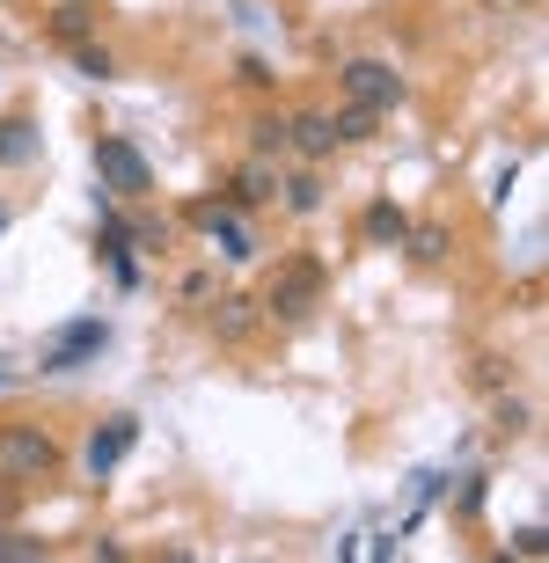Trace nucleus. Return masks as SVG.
<instances>
[{
	"instance_id": "28",
	"label": "nucleus",
	"mask_w": 549,
	"mask_h": 563,
	"mask_svg": "<svg viewBox=\"0 0 549 563\" xmlns=\"http://www.w3.org/2000/svg\"><path fill=\"white\" fill-rule=\"evenodd\" d=\"M513 176H520V168H513V162L498 168V176H491V190H484V206H491V212H498V206H506V198H513Z\"/></svg>"
},
{
	"instance_id": "8",
	"label": "nucleus",
	"mask_w": 549,
	"mask_h": 563,
	"mask_svg": "<svg viewBox=\"0 0 549 563\" xmlns=\"http://www.w3.org/2000/svg\"><path fill=\"white\" fill-rule=\"evenodd\" d=\"M228 206H234V212H264V206H278V162L250 154V162L228 176Z\"/></svg>"
},
{
	"instance_id": "3",
	"label": "nucleus",
	"mask_w": 549,
	"mask_h": 563,
	"mask_svg": "<svg viewBox=\"0 0 549 563\" xmlns=\"http://www.w3.org/2000/svg\"><path fill=\"white\" fill-rule=\"evenodd\" d=\"M88 162H96V190L125 198V206H140V198L154 190V162H147V154H140V146L125 140V132H96Z\"/></svg>"
},
{
	"instance_id": "22",
	"label": "nucleus",
	"mask_w": 549,
	"mask_h": 563,
	"mask_svg": "<svg viewBox=\"0 0 549 563\" xmlns=\"http://www.w3.org/2000/svg\"><path fill=\"white\" fill-rule=\"evenodd\" d=\"M52 549L37 542V534H22V527H0V563H44Z\"/></svg>"
},
{
	"instance_id": "18",
	"label": "nucleus",
	"mask_w": 549,
	"mask_h": 563,
	"mask_svg": "<svg viewBox=\"0 0 549 563\" xmlns=\"http://www.w3.org/2000/svg\"><path fill=\"white\" fill-rule=\"evenodd\" d=\"M513 374H520V366H513L506 352H476V358H469V388H476V396H498V388H513Z\"/></svg>"
},
{
	"instance_id": "29",
	"label": "nucleus",
	"mask_w": 549,
	"mask_h": 563,
	"mask_svg": "<svg viewBox=\"0 0 549 563\" xmlns=\"http://www.w3.org/2000/svg\"><path fill=\"white\" fill-rule=\"evenodd\" d=\"M206 292H212V278H206V272H184V300H190V308H198Z\"/></svg>"
},
{
	"instance_id": "14",
	"label": "nucleus",
	"mask_w": 549,
	"mask_h": 563,
	"mask_svg": "<svg viewBox=\"0 0 549 563\" xmlns=\"http://www.w3.org/2000/svg\"><path fill=\"white\" fill-rule=\"evenodd\" d=\"M44 30H52V37H59L66 52H74V44H88V37H96V0H59Z\"/></svg>"
},
{
	"instance_id": "1",
	"label": "nucleus",
	"mask_w": 549,
	"mask_h": 563,
	"mask_svg": "<svg viewBox=\"0 0 549 563\" xmlns=\"http://www.w3.org/2000/svg\"><path fill=\"white\" fill-rule=\"evenodd\" d=\"M66 468V446L52 424L37 418H8L0 424V483L8 490H37V483H52Z\"/></svg>"
},
{
	"instance_id": "11",
	"label": "nucleus",
	"mask_w": 549,
	"mask_h": 563,
	"mask_svg": "<svg viewBox=\"0 0 549 563\" xmlns=\"http://www.w3.org/2000/svg\"><path fill=\"white\" fill-rule=\"evenodd\" d=\"M396 250L410 256L418 272H440L447 256H454V228H447V220H410V228H403V242H396Z\"/></svg>"
},
{
	"instance_id": "9",
	"label": "nucleus",
	"mask_w": 549,
	"mask_h": 563,
	"mask_svg": "<svg viewBox=\"0 0 549 563\" xmlns=\"http://www.w3.org/2000/svg\"><path fill=\"white\" fill-rule=\"evenodd\" d=\"M278 206L294 220H316L330 206V184H322V162H300V168H278Z\"/></svg>"
},
{
	"instance_id": "27",
	"label": "nucleus",
	"mask_w": 549,
	"mask_h": 563,
	"mask_svg": "<svg viewBox=\"0 0 549 563\" xmlns=\"http://www.w3.org/2000/svg\"><path fill=\"white\" fill-rule=\"evenodd\" d=\"M513 556H549V527H520L513 534Z\"/></svg>"
},
{
	"instance_id": "16",
	"label": "nucleus",
	"mask_w": 549,
	"mask_h": 563,
	"mask_svg": "<svg viewBox=\"0 0 549 563\" xmlns=\"http://www.w3.org/2000/svg\"><path fill=\"white\" fill-rule=\"evenodd\" d=\"M528 432H535V410L513 396V388H498V402H491V439L506 446V439H528Z\"/></svg>"
},
{
	"instance_id": "31",
	"label": "nucleus",
	"mask_w": 549,
	"mask_h": 563,
	"mask_svg": "<svg viewBox=\"0 0 549 563\" xmlns=\"http://www.w3.org/2000/svg\"><path fill=\"white\" fill-rule=\"evenodd\" d=\"M0 234H8V206H0Z\"/></svg>"
},
{
	"instance_id": "10",
	"label": "nucleus",
	"mask_w": 549,
	"mask_h": 563,
	"mask_svg": "<svg viewBox=\"0 0 549 563\" xmlns=\"http://www.w3.org/2000/svg\"><path fill=\"white\" fill-rule=\"evenodd\" d=\"M286 154H300V162H330V154H338L330 110H294V118H286Z\"/></svg>"
},
{
	"instance_id": "7",
	"label": "nucleus",
	"mask_w": 549,
	"mask_h": 563,
	"mask_svg": "<svg viewBox=\"0 0 549 563\" xmlns=\"http://www.w3.org/2000/svg\"><path fill=\"white\" fill-rule=\"evenodd\" d=\"M132 446H140V418H103L96 432H88V446H81V468L88 476H110Z\"/></svg>"
},
{
	"instance_id": "15",
	"label": "nucleus",
	"mask_w": 549,
	"mask_h": 563,
	"mask_svg": "<svg viewBox=\"0 0 549 563\" xmlns=\"http://www.w3.org/2000/svg\"><path fill=\"white\" fill-rule=\"evenodd\" d=\"M381 118H388V110L344 103V110H330V132H338V146H366V140H381Z\"/></svg>"
},
{
	"instance_id": "23",
	"label": "nucleus",
	"mask_w": 549,
	"mask_h": 563,
	"mask_svg": "<svg viewBox=\"0 0 549 563\" xmlns=\"http://www.w3.org/2000/svg\"><path fill=\"white\" fill-rule=\"evenodd\" d=\"M125 228H132V250H147V256L169 250V220H162V212H154V220H132L125 212Z\"/></svg>"
},
{
	"instance_id": "4",
	"label": "nucleus",
	"mask_w": 549,
	"mask_h": 563,
	"mask_svg": "<svg viewBox=\"0 0 549 563\" xmlns=\"http://www.w3.org/2000/svg\"><path fill=\"white\" fill-rule=\"evenodd\" d=\"M338 88H344V103H366V110H396L403 96H410V81H403L388 59H344Z\"/></svg>"
},
{
	"instance_id": "30",
	"label": "nucleus",
	"mask_w": 549,
	"mask_h": 563,
	"mask_svg": "<svg viewBox=\"0 0 549 563\" xmlns=\"http://www.w3.org/2000/svg\"><path fill=\"white\" fill-rule=\"evenodd\" d=\"M0 380H15V366H8V358H0Z\"/></svg>"
},
{
	"instance_id": "19",
	"label": "nucleus",
	"mask_w": 549,
	"mask_h": 563,
	"mask_svg": "<svg viewBox=\"0 0 549 563\" xmlns=\"http://www.w3.org/2000/svg\"><path fill=\"white\" fill-rule=\"evenodd\" d=\"M66 59H74V74H81V81H118V52H110V44H74V52H66Z\"/></svg>"
},
{
	"instance_id": "5",
	"label": "nucleus",
	"mask_w": 549,
	"mask_h": 563,
	"mask_svg": "<svg viewBox=\"0 0 549 563\" xmlns=\"http://www.w3.org/2000/svg\"><path fill=\"white\" fill-rule=\"evenodd\" d=\"M103 344H110V322L103 314H81V322H66V330L37 352V374H74V366H88Z\"/></svg>"
},
{
	"instance_id": "21",
	"label": "nucleus",
	"mask_w": 549,
	"mask_h": 563,
	"mask_svg": "<svg viewBox=\"0 0 549 563\" xmlns=\"http://www.w3.org/2000/svg\"><path fill=\"white\" fill-rule=\"evenodd\" d=\"M220 220H234L228 190H212V198H190V206H184V228H198V234H212Z\"/></svg>"
},
{
	"instance_id": "25",
	"label": "nucleus",
	"mask_w": 549,
	"mask_h": 563,
	"mask_svg": "<svg viewBox=\"0 0 549 563\" xmlns=\"http://www.w3.org/2000/svg\"><path fill=\"white\" fill-rule=\"evenodd\" d=\"M234 81H242V88H256V96H264V88H272L278 74H272V59H264V52H242V59H234Z\"/></svg>"
},
{
	"instance_id": "20",
	"label": "nucleus",
	"mask_w": 549,
	"mask_h": 563,
	"mask_svg": "<svg viewBox=\"0 0 549 563\" xmlns=\"http://www.w3.org/2000/svg\"><path fill=\"white\" fill-rule=\"evenodd\" d=\"M212 250L228 256V264H256V234L242 228V220H220V228H212Z\"/></svg>"
},
{
	"instance_id": "13",
	"label": "nucleus",
	"mask_w": 549,
	"mask_h": 563,
	"mask_svg": "<svg viewBox=\"0 0 549 563\" xmlns=\"http://www.w3.org/2000/svg\"><path fill=\"white\" fill-rule=\"evenodd\" d=\"M403 228H410V212H403L396 198H374V206L360 212V242H366V250H396Z\"/></svg>"
},
{
	"instance_id": "2",
	"label": "nucleus",
	"mask_w": 549,
	"mask_h": 563,
	"mask_svg": "<svg viewBox=\"0 0 549 563\" xmlns=\"http://www.w3.org/2000/svg\"><path fill=\"white\" fill-rule=\"evenodd\" d=\"M322 286H330V264L322 256H286L272 272V286H264V322H308V314L322 308Z\"/></svg>"
},
{
	"instance_id": "24",
	"label": "nucleus",
	"mask_w": 549,
	"mask_h": 563,
	"mask_svg": "<svg viewBox=\"0 0 549 563\" xmlns=\"http://www.w3.org/2000/svg\"><path fill=\"white\" fill-rule=\"evenodd\" d=\"M484 505H491V476H469L454 490V520H484Z\"/></svg>"
},
{
	"instance_id": "6",
	"label": "nucleus",
	"mask_w": 549,
	"mask_h": 563,
	"mask_svg": "<svg viewBox=\"0 0 549 563\" xmlns=\"http://www.w3.org/2000/svg\"><path fill=\"white\" fill-rule=\"evenodd\" d=\"M206 330H212V344H250V336L264 330V300H256V292H212Z\"/></svg>"
},
{
	"instance_id": "26",
	"label": "nucleus",
	"mask_w": 549,
	"mask_h": 563,
	"mask_svg": "<svg viewBox=\"0 0 549 563\" xmlns=\"http://www.w3.org/2000/svg\"><path fill=\"white\" fill-rule=\"evenodd\" d=\"M110 264V278H118V286H140V256L125 250V242H103V250H96Z\"/></svg>"
},
{
	"instance_id": "12",
	"label": "nucleus",
	"mask_w": 549,
	"mask_h": 563,
	"mask_svg": "<svg viewBox=\"0 0 549 563\" xmlns=\"http://www.w3.org/2000/svg\"><path fill=\"white\" fill-rule=\"evenodd\" d=\"M37 154H44V125L30 110H8L0 118V168H30Z\"/></svg>"
},
{
	"instance_id": "17",
	"label": "nucleus",
	"mask_w": 549,
	"mask_h": 563,
	"mask_svg": "<svg viewBox=\"0 0 549 563\" xmlns=\"http://www.w3.org/2000/svg\"><path fill=\"white\" fill-rule=\"evenodd\" d=\"M242 132H250V154H264V162H286V110H256Z\"/></svg>"
}]
</instances>
